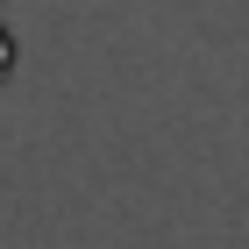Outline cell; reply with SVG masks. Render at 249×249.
<instances>
[{"label":"cell","mask_w":249,"mask_h":249,"mask_svg":"<svg viewBox=\"0 0 249 249\" xmlns=\"http://www.w3.org/2000/svg\"><path fill=\"white\" fill-rule=\"evenodd\" d=\"M15 71V36H7V29H0V78Z\"/></svg>","instance_id":"1"}]
</instances>
